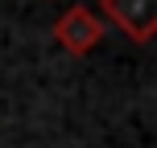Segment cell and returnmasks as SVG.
<instances>
[{"instance_id": "obj_1", "label": "cell", "mask_w": 157, "mask_h": 148, "mask_svg": "<svg viewBox=\"0 0 157 148\" xmlns=\"http://www.w3.org/2000/svg\"><path fill=\"white\" fill-rule=\"evenodd\" d=\"M54 41L62 49H71V54H87L91 45L103 41V21L91 13V8L71 4L62 16H58V25H54Z\"/></svg>"}, {"instance_id": "obj_2", "label": "cell", "mask_w": 157, "mask_h": 148, "mask_svg": "<svg viewBox=\"0 0 157 148\" xmlns=\"http://www.w3.org/2000/svg\"><path fill=\"white\" fill-rule=\"evenodd\" d=\"M99 4L132 41H149L153 37V29H157V0H99Z\"/></svg>"}]
</instances>
